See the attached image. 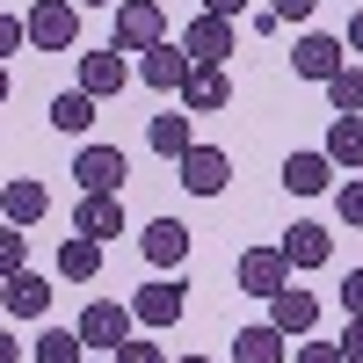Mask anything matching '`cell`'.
Segmentation results:
<instances>
[{"instance_id": "4fadbf2b", "label": "cell", "mask_w": 363, "mask_h": 363, "mask_svg": "<svg viewBox=\"0 0 363 363\" xmlns=\"http://www.w3.org/2000/svg\"><path fill=\"white\" fill-rule=\"evenodd\" d=\"M277 247H284V262H291V269H327V262H335V233L313 225V218H298V225L277 240Z\"/></svg>"}, {"instance_id": "d4e9b609", "label": "cell", "mask_w": 363, "mask_h": 363, "mask_svg": "<svg viewBox=\"0 0 363 363\" xmlns=\"http://www.w3.org/2000/svg\"><path fill=\"white\" fill-rule=\"evenodd\" d=\"M80 356H87V342L73 327H44V335L29 342V363H80Z\"/></svg>"}, {"instance_id": "44dd1931", "label": "cell", "mask_w": 363, "mask_h": 363, "mask_svg": "<svg viewBox=\"0 0 363 363\" xmlns=\"http://www.w3.org/2000/svg\"><path fill=\"white\" fill-rule=\"evenodd\" d=\"M233 363H291V342H284L269 320H255V327H240V335H233Z\"/></svg>"}, {"instance_id": "52a82bcc", "label": "cell", "mask_w": 363, "mask_h": 363, "mask_svg": "<svg viewBox=\"0 0 363 363\" xmlns=\"http://www.w3.org/2000/svg\"><path fill=\"white\" fill-rule=\"evenodd\" d=\"M342 66H349V44L327 37V29H306V37H298V51H291V73L313 80V87H320L327 73H342Z\"/></svg>"}, {"instance_id": "e575fe53", "label": "cell", "mask_w": 363, "mask_h": 363, "mask_svg": "<svg viewBox=\"0 0 363 363\" xmlns=\"http://www.w3.org/2000/svg\"><path fill=\"white\" fill-rule=\"evenodd\" d=\"M203 15H225L233 22V15H247V0H203Z\"/></svg>"}, {"instance_id": "9c48e42d", "label": "cell", "mask_w": 363, "mask_h": 363, "mask_svg": "<svg viewBox=\"0 0 363 363\" xmlns=\"http://www.w3.org/2000/svg\"><path fill=\"white\" fill-rule=\"evenodd\" d=\"M174 95H182L189 116H218V109L233 102V73H225V66H189V80H182Z\"/></svg>"}, {"instance_id": "1f68e13d", "label": "cell", "mask_w": 363, "mask_h": 363, "mask_svg": "<svg viewBox=\"0 0 363 363\" xmlns=\"http://www.w3.org/2000/svg\"><path fill=\"white\" fill-rule=\"evenodd\" d=\"M291 363H342L335 342H306V349H291Z\"/></svg>"}, {"instance_id": "ffe728a7", "label": "cell", "mask_w": 363, "mask_h": 363, "mask_svg": "<svg viewBox=\"0 0 363 363\" xmlns=\"http://www.w3.org/2000/svg\"><path fill=\"white\" fill-rule=\"evenodd\" d=\"M284 189L291 196H327V189H335V160H327V153H291L284 160Z\"/></svg>"}, {"instance_id": "d6a6232c", "label": "cell", "mask_w": 363, "mask_h": 363, "mask_svg": "<svg viewBox=\"0 0 363 363\" xmlns=\"http://www.w3.org/2000/svg\"><path fill=\"white\" fill-rule=\"evenodd\" d=\"M342 313L363 320V269H349V284H342Z\"/></svg>"}, {"instance_id": "f35d334b", "label": "cell", "mask_w": 363, "mask_h": 363, "mask_svg": "<svg viewBox=\"0 0 363 363\" xmlns=\"http://www.w3.org/2000/svg\"><path fill=\"white\" fill-rule=\"evenodd\" d=\"M73 8H116V0H73Z\"/></svg>"}, {"instance_id": "7402d4cb", "label": "cell", "mask_w": 363, "mask_h": 363, "mask_svg": "<svg viewBox=\"0 0 363 363\" xmlns=\"http://www.w3.org/2000/svg\"><path fill=\"white\" fill-rule=\"evenodd\" d=\"M58 277H66V284H95L102 277V240L66 233V240H58Z\"/></svg>"}, {"instance_id": "ac0fdd59", "label": "cell", "mask_w": 363, "mask_h": 363, "mask_svg": "<svg viewBox=\"0 0 363 363\" xmlns=\"http://www.w3.org/2000/svg\"><path fill=\"white\" fill-rule=\"evenodd\" d=\"M145 145H153L160 160H182V153L196 145V116H189V109H160L153 131H145Z\"/></svg>"}, {"instance_id": "2e32d148", "label": "cell", "mask_w": 363, "mask_h": 363, "mask_svg": "<svg viewBox=\"0 0 363 363\" xmlns=\"http://www.w3.org/2000/svg\"><path fill=\"white\" fill-rule=\"evenodd\" d=\"M138 255L153 269H182V255H189V225H182V218H153L138 233Z\"/></svg>"}, {"instance_id": "cb8c5ba5", "label": "cell", "mask_w": 363, "mask_h": 363, "mask_svg": "<svg viewBox=\"0 0 363 363\" xmlns=\"http://www.w3.org/2000/svg\"><path fill=\"white\" fill-rule=\"evenodd\" d=\"M95 109H102V102L73 87V95H51V109H44V116H51V131H73V138H80L87 124H95Z\"/></svg>"}, {"instance_id": "277c9868", "label": "cell", "mask_w": 363, "mask_h": 363, "mask_svg": "<svg viewBox=\"0 0 363 363\" xmlns=\"http://www.w3.org/2000/svg\"><path fill=\"white\" fill-rule=\"evenodd\" d=\"M174 174H182V189H189V196H225L233 153H225V145H189V153L174 160Z\"/></svg>"}, {"instance_id": "7c38bea8", "label": "cell", "mask_w": 363, "mask_h": 363, "mask_svg": "<svg viewBox=\"0 0 363 363\" xmlns=\"http://www.w3.org/2000/svg\"><path fill=\"white\" fill-rule=\"evenodd\" d=\"M313 320H320V298L313 291H298V284H284V291H269V327L291 342V335H313Z\"/></svg>"}, {"instance_id": "8992f818", "label": "cell", "mask_w": 363, "mask_h": 363, "mask_svg": "<svg viewBox=\"0 0 363 363\" xmlns=\"http://www.w3.org/2000/svg\"><path fill=\"white\" fill-rule=\"evenodd\" d=\"M182 306H189V284H182V277H153V284H138L131 320H138V327H174Z\"/></svg>"}, {"instance_id": "d6986e66", "label": "cell", "mask_w": 363, "mask_h": 363, "mask_svg": "<svg viewBox=\"0 0 363 363\" xmlns=\"http://www.w3.org/2000/svg\"><path fill=\"white\" fill-rule=\"evenodd\" d=\"M73 233L116 240V233H124V196H80V203H73Z\"/></svg>"}, {"instance_id": "ab89813d", "label": "cell", "mask_w": 363, "mask_h": 363, "mask_svg": "<svg viewBox=\"0 0 363 363\" xmlns=\"http://www.w3.org/2000/svg\"><path fill=\"white\" fill-rule=\"evenodd\" d=\"M174 363H211V356H174Z\"/></svg>"}, {"instance_id": "603a6c76", "label": "cell", "mask_w": 363, "mask_h": 363, "mask_svg": "<svg viewBox=\"0 0 363 363\" xmlns=\"http://www.w3.org/2000/svg\"><path fill=\"white\" fill-rule=\"evenodd\" d=\"M320 153L335 160V174H356V167H363V116H335Z\"/></svg>"}, {"instance_id": "4316f807", "label": "cell", "mask_w": 363, "mask_h": 363, "mask_svg": "<svg viewBox=\"0 0 363 363\" xmlns=\"http://www.w3.org/2000/svg\"><path fill=\"white\" fill-rule=\"evenodd\" d=\"M22 262H29V233L22 225H0V277H15Z\"/></svg>"}, {"instance_id": "6da1fadb", "label": "cell", "mask_w": 363, "mask_h": 363, "mask_svg": "<svg viewBox=\"0 0 363 363\" xmlns=\"http://www.w3.org/2000/svg\"><path fill=\"white\" fill-rule=\"evenodd\" d=\"M22 37L29 44H37V51H73L80 44V8H73V0H37V8H29L22 15Z\"/></svg>"}, {"instance_id": "e0dca14e", "label": "cell", "mask_w": 363, "mask_h": 363, "mask_svg": "<svg viewBox=\"0 0 363 363\" xmlns=\"http://www.w3.org/2000/svg\"><path fill=\"white\" fill-rule=\"evenodd\" d=\"M44 211H51V189H44V182H29V174H15L8 189H0V218H8V225H37Z\"/></svg>"}, {"instance_id": "484cf974", "label": "cell", "mask_w": 363, "mask_h": 363, "mask_svg": "<svg viewBox=\"0 0 363 363\" xmlns=\"http://www.w3.org/2000/svg\"><path fill=\"white\" fill-rule=\"evenodd\" d=\"M327 109L335 116H363V66H342V73H327Z\"/></svg>"}, {"instance_id": "4dcf8cb0", "label": "cell", "mask_w": 363, "mask_h": 363, "mask_svg": "<svg viewBox=\"0 0 363 363\" xmlns=\"http://www.w3.org/2000/svg\"><path fill=\"white\" fill-rule=\"evenodd\" d=\"M29 37H22V15H0V58H15Z\"/></svg>"}, {"instance_id": "ba28073f", "label": "cell", "mask_w": 363, "mask_h": 363, "mask_svg": "<svg viewBox=\"0 0 363 363\" xmlns=\"http://www.w3.org/2000/svg\"><path fill=\"white\" fill-rule=\"evenodd\" d=\"M124 80H131V66H124V51H116V44H102V51H80V95L116 102V95H124Z\"/></svg>"}, {"instance_id": "83f0119b", "label": "cell", "mask_w": 363, "mask_h": 363, "mask_svg": "<svg viewBox=\"0 0 363 363\" xmlns=\"http://www.w3.org/2000/svg\"><path fill=\"white\" fill-rule=\"evenodd\" d=\"M335 211H342V225H363V174L335 182Z\"/></svg>"}, {"instance_id": "836d02e7", "label": "cell", "mask_w": 363, "mask_h": 363, "mask_svg": "<svg viewBox=\"0 0 363 363\" xmlns=\"http://www.w3.org/2000/svg\"><path fill=\"white\" fill-rule=\"evenodd\" d=\"M335 349H342V363H363V320L342 327V342H335Z\"/></svg>"}, {"instance_id": "3957f363", "label": "cell", "mask_w": 363, "mask_h": 363, "mask_svg": "<svg viewBox=\"0 0 363 363\" xmlns=\"http://www.w3.org/2000/svg\"><path fill=\"white\" fill-rule=\"evenodd\" d=\"M167 37V15H160V0H116V51L124 58H138V51H153Z\"/></svg>"}, {"instance_id": "7a4b0ae2", "label": "cell", "mask_w": 363, "mask_h": 363, "mask_svg": "<svg viewBox=\"0 0 363 363\" xmlns=\"http://www.w3.org/2000/svg\"><path fill=\"white\" fill-rule=\"evenodd\" d=\"M124 145H80L73 153V182H80V196H124Z\"/></svg>"}, {"instance_id": "5bb4252c", "label": "cell", "mask_w": 363, "mask_h": 363, "mask_svg": "<svg viewBox=\"0 0 363 363\" xmlns=\"http://www.w3.org/2000/svg\"><path fill=\"white\" fill-rule=\"evenodd\" d=\"M138 80H145V87H160V95H174V87L189 80V51L160 37L153 51H138Z\"/></svg>"}, {"instance_id": "60d3db41", "label": "cell", "mask_w": 363, "mask_h": 363, "mask_svg": "<svg viewBox=\"0 0 363 363\" xmlns=\"http://www.w3.org/2000/svg\"><path fill=\"white\" fill-rule=\"evenodd\" d=\"M80 363H109V356H80Z\"/></svg>"}, {"instance_id": "30bf717a", "label": "cell", "mask_w": 363, "mask_h": 363, "mask_svg": "<svg viewBox=\"0 0 363 363\" xmlns=\"http://www.w3.org/2000/svg\"><path fill=\"white\" fill-rule=\"evenodd\" d=\"M182 51H189V66H225L233 58V22L225 15H196L182 29Z\"/></svg>"}, {"instance_id": "f1b7e54d", "label": "cell", "mask_w": 363, "mask_h": 363, "mask_svg": "<svg viewBox=\"0 0 363 363\" xmlns=\"http://www.w3.org/2000/svg\"><path fill=\"white\" fill-rule=\"evenodd\" d=\"M109 363H167V349H160V342H138V335H131V342L116 349Z\"/></svg>"}, {"instance_id": "74e56055", "label": "cell", "mask_w": 363, "mask_h": 363, "mask_svg": "<svg viewBox=\"0 0 363 363\" xmlns=\"http://www.w3.org/2000/svg\"><path fill=\"white\" fill-rule=\"evenodd\" d=\"M8 95H15V80H8V66H0V102H8Z\"/></svg>"}, {"instance_id": "8d00e7d4", "label": "cell", "mask_w": 363, "mask_h": 363, "mask_svg": "<svg viewBox=\"0 0 363 363\" xmlns=\"http://www.w3.org/2000/svg\"><path fill=\"white\" fill-rule=\"evenodd\" d=\"M349 51H356V58H363V8H356V15H349Z\"/></svg>"}, {"instance_id": "9a60e30c", "label": "cell", "mask_w": 363, "mask_h": 363, "mask_svg": "<svg viewBox=\"0 0 363 363\" xmlns=\"http://www.w3.org/2000/svg\"><path fill=\"white\" fill-rule=\"evenodd\" d=\"M284 284H291V262H284V247H247V255H240V291L269 298V291H284Z\"/></svg>"}, {"instance_id": "5b68a950", "label": "cell", "mask_w": 363, "mask_h": 363, "mask_svg": "<svg viewBox=\"0 0 363 363\" xmlns=\"http://www.w3.org/2000/svg\"><path fill=\"white\" fill-rule=\"evenodd\" d=\"M131 327H138V320H131V306H116V298H95V306L80 313V327H73V335H80L87 349H102V356H116V349L131 342Z\"/></svg>"}, {"instance_id": "f546056e", "label": "cell", "mask_w": 363, "mask_h": 363, "mask_svg": "<svg viewBox=\"0 0 363 363\" xmlns=\"http://www.w3.org/2000/svg\"><path fill=\"white\" fill-rule=\"evenodd\" d=\"M313 8H320V0H269L277 22H313Z\"/></svg>"}, {"instance_id": "8fae6325", "label": "cell", "mask_w": 363, "mask_h": 363, "mask_svg": "<svg viewBox=\"0 0 363 363\" xmlns=\"http://www.w3.org/2000/svg\"><path fill=\"white\" fill-rule=\"evenodd\" d=\"M0 306H8L15 320H44L51 313V277H37V269H15V277H0Z\"/></svg>"}, {"instance_id": "d590c367", "label": "cell", "mask_w": 363, "mask_h": 363, "mask_svg": "<svg viewBox=\"0 0 363 363\" xmlns=\"http://www.w3.org/2000/svg\"><path fill=\"white\" fill-rule=\"evenodd\" d=\"M0 363H22V342L8 335V327H0Z\"/></svg>"}]
</instances>
